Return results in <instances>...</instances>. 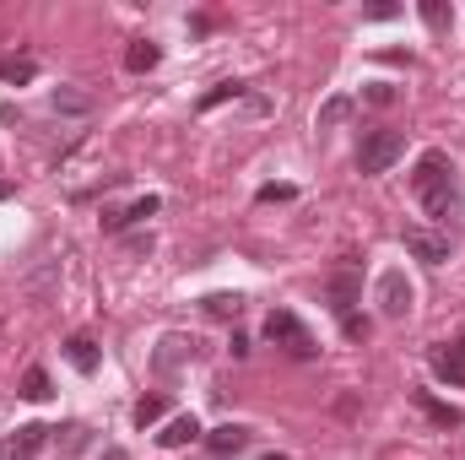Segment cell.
<instances>
[{"instance_id":"cell-28","label":"cell","mask_w":465,"mask_h":460,"mask_svg":"<svg viewBox=\"0 0 465 460\" xmlns=\"http://www.w3.org/2000/svg\"><path fill=\"white\" fill-rule=\"evenodd\" d=\"M265 460H292V455H276V450H271V455H265Z\"/></svg>"},{"instance_id":"cell-4","label":"cell","mask_w":465,"mask_h":460,"mask_svg":"<svg viewBox=\"0 0 465 460\" xmlns=\"http://www.w3.org/2000/svg\"><path fill=\"white\" fill-rule=\"evenodd\" d=\"M411 298H417V293H411L406 271H384V276H379V315H384V320H406V315H411Z\"/></svg>"},{"instance_id":"cell-10","label":"cell","mask_w":465,"mask_h":460,"mask_svg":"<svg viewBox=\"0 0 465 460\" xmlns=\"http://www.w3.org/2000/svg\"><path fill=\"white\" fill-rule=\"evenodd\" d=\"M243 445H249V428H238V423H223V428H212V434H206V450H212L217 460L238 455Z\"/></svg>"},{"instance_id":"cell-26","label":"cell","mask_w":465,"mask_h":460,"mask_svg":"<svg viewBox=\"0 0 465 460\" xmlns=\"http://www.w3.org/2000/svg\"><path fill=\"white\" fill-rule=\"evenodd\" d=\"M341 331H347L351 342H362V336H368V320H357V315H347V320H341Z\"/></svg>"},{"instance_id":"cell-2","label":"cell","mask_w":465,"mask_h":460,"mask_svg":"<svg viewBox=\"0 0 465 460\" xmlns=\"http://www.w3.org/2000/svg\"><path fill=\"white\" fill-rule=\"evenodd\" d=\"M406 152V135L379 125V130H362V146H357V174H384L390 163H401Z\"/></svg>"},{"instance_id":"cell-11","label":"cell","mask_w":465,"mask_h":460,"mask_svg":"<svg viewBox=\"0 0 465 460\" xmlns=\"http://www.w3.org/2000/svg\"><path fill=\"white\" fill-rule=\"evenodd\" d=\"M157 60H163V49H157L152 38H130V49H124V71L146 76V71H157Z\"/></svg>"},{"instance_id":"cell-14","label":"cell","mask_w":465,"mask_h":460,"mask_svg":"<svg viewBox=\"0 0 465 460\" xmlns=\"http://www.w3.org/2000/svg\"><path fill=\"white\" fill-rule=\"evenodd\" d=\"M201 309H206L212 320H238V315H243V293H206Z\"/></svg>"},{"instance_id":"cell-17","label":"cell","mask_w":465,"mask_h":460,"mask_svg":"<svg viewBox=\"0 0 465 460\" xmlns=\"http://www.w3.org/2000/svg\"><path fill=\"white\" fill-rule=\"evenodd\" d=\"M422 22H428L433 33H450V27H455V5H444V0H422Z\"/></svg>"},{"instance_id":"cell-8","label":"cell","mask_w":465,"mask_h":460,"mask_svg":"<svg viewBox=\"0 0 465 460\" xmlns=\"http://www.w3.org/2000/svg\"><path fill=\"white\" fill-rule=\"evenodd\" d=\"M433 374H439V379H450V385H465V336H460V342L433 346Z\"/></svg>"},{"instance_id":"cell-18","label":"cell","mask_w":465,"mask_h":460,"mask_svg":"<svg viewBox=\"0 0 465 460\" xmlns=\"http://www.w3.org/2000/svg\"><path fill=\"white\" fill-rule=\"evenodd\" d=\"M22 395H27V401H49V395H54V390H49V374H44V368H27V374H22Z\"/></svg>"},{"instance_id":"cell-9","label":"cell","mask_w":465,"mask_h":460,"mask_svg":"<svg viewBox=\"0 0 465 460\" xmlns=\"http://www.w3.org/2000/svg\"><path fill=\"white\" fill-rule=\"evenodd\" d=\"M357 298H362V282H357L351 271H336V276H331V309L347 320V315H357Z\"/></svg>"},{"instance_id":"cell-23","label":"cell","mask_w":465,"mask_h":460,"mask_svg":"<svg viewBox=\"0 0 465 460\" xmlns=\"http://www.w3.org/2000/svg\"><path fill=\"white\" fill-rule=\"evenodd\" d=\"M228 98H243V82H217V87L201 98V109H217V104H228Z\"/></svg>"},{"instance_id":"cell-25","label":"cell","mask_w":465,"mask_h":460,"mask_svg":"<svg viewBox=\"0 0 465 460\" xmlns=\"http://www.w3.org/2000/svg\"><path fill=\"white\" fill-rule=\"evenodd\" d=\"M60 445H65V450H82V445H87V428H82V423H71V428H65V439H60Z\"/></svg>"},{"instance_id":"cell-16","label":"cell","mask_w":465,"mask_h":460,"mask_svg":"<svg viewBox=\"0 0 465 460\" xmlns=\"http://www.w3.org/2000/svg\"><path fill=\"white\" fill-rule=\"evenodd\" d=\"M54 115H93V98L87 93H76V87H54Z\"/></svg>"},{"instance_id":"cell-12","label":"cell","mask_w":465,"mask_h":460,"mask_svg":"<svg viewBox=\"0 0 465 460\" xmlns=\"http://www.w3.org/2000/svg\"><path fill=\"white\" fill-rule=\"evenodd\" d=\"M195 439H201V423H195V417H173V423L157 434L163 450H184V445H195Z\"/></svg>"},{"instance_id":"cell-5","label":"cell","mask_w":465,"mask_h":460,"mask_svg":"<svg viewBox=\"0 0 465 460\" xmlns=\"http://www.w3.org/2000/svg\"><path fill=\"white\" fill-rule=\"evenodd\" d=\"M44 445H49V428H44V423H22L16 434L0 439V460H33Z\"/></svg>"},{"instance_id":"cell-19","label":"cell","mask_w":465,"mask_h":460,"mask_svg":"<svg viewBox=\"0 0 465 460\" xmlns=\"http://www.w3.org/2000/svg\"><path fill=\"white\" fill-rule=\"evenodd\" d=\"M163 412H168V401H163V395H141V401H135V428H152Z\"/></svg>"},{"instance_id":"cell-21","label":"cell","mask_w":465,"mask_h":460,"mask_svg":"<svg viewBox=\"0 0 465 460\" xmlns=\"http://www.w3.org/2000/svg\"><path fill=\"white\" fill-rule=\"evenodd\" d=\"M38 65L33 60H0V82H33Z\"/></svg>"},{"instance_id":"cell-20","label":"cell","mask_w":465,"mask_h":460,"mask_svg":"<svg viewBox=\"0 0 465 460\" xmlns=\"http://www.w3.org/2000/svg\"><path fill=\"white\" fill-rule=\"evenodd\" d=\"M417 406H422L433 423H444V428H455V423H460V412H455V406H439V401H433V395H422V390H417Z\"/></svg>"},{"instance_id":"cell-15","label":"cell","mask_w":465,"mask_h":460,"mask_svg":"<svg viewBox=\"0 0 465 460\" xmlns=\"http://www.w3.org/2000/svg\"><path fill=\"white\" fill-rule=\"evenodd\" d=\"M65 357H71V368L93 374V368H98V342H93V336H71V342H65Z\"/></svg>"},{"instance_id":"cell-22","label":"cell","mask_w":465,"mask_h":460,"mask_svg":"<svg viewBox=\"0 0 465 460\" xmlns=\"http://www.w3.org/2000/svg\"><path fill=\"white\" fill-rule=\"evenodd\" d=\"M347 115H351V98H331V104L320 109V130H336Z\"/></svg>"},{"instance_id":"cell-13","label":"cell","mask_w":465,"mask_h":460,"mask_svg":"<svg viewBox=\"0 0 465 460\" xmlns=\"http://www.w3.org/2000/svg\"><path fill=\"white\" fill-rule=\"evenodd\" d=\"M184 357H195V336H163V352H157V374H173Z\"/></svg>"},{"instance_id":"cell-6","label":"cell","mask_w":465,"mask_h":460,"mask_svg":"<svg viewBox=\"0 0 465 460\" xmlns=\"http://www.w3.org/2000/svg\"><path fill=\"white\" fill-rule=\"evenodd\" d=\"M406 249H411L417 260H428V265H444L455 244H450V233H433V228H417V223H411V228H406Z\"/></svg>"},{"instance_id":"cell-3","label":"cell","mask_w":465,"mask_h":460,"mask_svg":"<svg viewBox=\"0 0 465 460\" xmlns=\"http://www.w3.org/2000/svg\"><path fill=\"white\" fill-rule=\"evenodd\" d=\"M265 336L282 346L287 357H314V352H320V342L309 336V325H303L292 309H271V320H265Z\"/></svg>"},{"instance_id":"cell-7","label":"cell","mask_w":465,"mask_h":460,"mask_svg":"<svg viewBox=\"0 0 465 460\" xmlns=\"http://www.w3.org/2000/svg\"><path fill=\"white\" fill-rule=\"evenodd\" d=\"M157 195H141V201H130V206H119V212H104V233H124L130 223H146V217H157Z\"/></svg>"},{"instance_id":"cell-24","label":"cell","mask_w":465,"mask_h":460,"mask_svg":"<svg viewBox=\"0 0 465 460\" xmlns=\"http://www.w3.org/2000/svg\"><path fill=\"white\" fill-rule=\"evenodd\" d=\"M362 98L384 109V104H395V87H390V82H368V87H362Z\"/></svg>"},{"instance_id":"cell-27","label":"cell","mask_w":465,"mask_h":460,"mask_svg":"<svg viewBox=\"0 0 465 460\" xmlns=\"http://www.w3.org/2000/svg\"><path fill=\"white\" fill-rule=\"evenodd\" d=\"M260 201H292V185H265Z\"/></svg>"},{"instance_id":"cell-1","label":"cell","mask_w":465,"mask_h":460,"mask_svg":"<svg viewBox=\"0 0 465 460\" xmlns=\"http://www.w3.org/2000/svg\"><path fill=\"white\" fill-rule=\"evenodd\" d=\"M411 190H417V201L428 206V217H439V223H450V217L460 212V179H455V163H450L444 152H422V157H417Z\"/></svg>"},{"instance_id":"cell-29","label":"cell","mask_w":465,"mask_h":460,"mask_svg":"<svg viewBox=\"0 0 465 460\" xmlns=\"http://www.w3.org/2000/svg\"><path fill=\"white\" fill-rule=\"evenodd\" d=\"M5 195H11V185H0V201H5Z\"/></svg>"}]
</instances>
